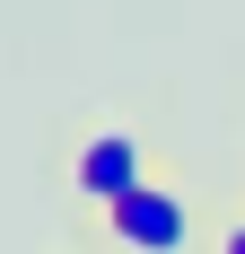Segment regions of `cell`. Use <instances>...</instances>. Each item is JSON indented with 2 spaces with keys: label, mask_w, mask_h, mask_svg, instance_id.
<instances>
[{
  "label": "cell",
  "mask_w": 245,
  "mask_h": 254,
  "mask_svg": "<svg viewBox=\"0 0 245 254\" xmlns=\"http://www.w3.org/2000/svg\"><path fill=\"white\" fill-rule=\"evenodd\" d=\"M149 184V140L140 131H88L79 140V158H70V193L79 202H122V193H140Z\"/></svg>",
  "instance_id": "2"
},
{
  "label": "cell",
  "mask_w": 245,
  "mask_h": 254,
  "mask_svg": "<svg viewBox=\"0 0 245 254\" xmlns=\"http://www.w3.org/2000/svg\"><path fill=\"white\" fill-rule=\"evenodd\" d=\"M219 254H245V219H237V228H228V237H219Z\"/></svg>",
  "instance_id": "3"
},
{
  "label": "cell",
  "mask_w": 245,
  "mask_h": 254,
  "mask_svg": "<svg viewBox=\"0 0 245 254\" xmlns=\"http://www.w3.org/2000/svg\"><path fill=\"white\" fill-rule=\"evenodd\" d=\"M105 237H114L122 254H184L193 246V210H184V193H167V184L149 176L140 193L105 202Z\"/></svg>",
  "instance_id": "1"
}]
</instances>
